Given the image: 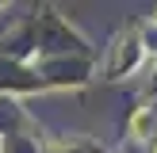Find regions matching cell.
Wrapping results in <instances>:
<instances>
[{
    "mask_svg": "<svg viewBox=\"0 0 157 153\" xmlns=\"http://www.w3.org/2000/svg\"><path fill=\"white\" fill-rule=\"evenodd\" d=\"M134 130H138V134L146 130V111H138V115H134Z\"/></svg>",
    "mask_w": 157,
    "mask_h": 153,
    "instance_id": "6da1fadb",
    "label": "cell"
},
{
    "mask_svg": "<svg viewBox=\"0 0 157 153\" xmlns=\"http://www.w3.org/2000/svg\"><path fill=\"white\" fill-rule=\"evenodd\" d=\"M153 153H157V149H153Z\"/></svg>",
    "mask_w": 157,
    "mask_h": 153,
    "instance_id": "7a4b0ae2",
    "label": "cell"
}]
</instances>
